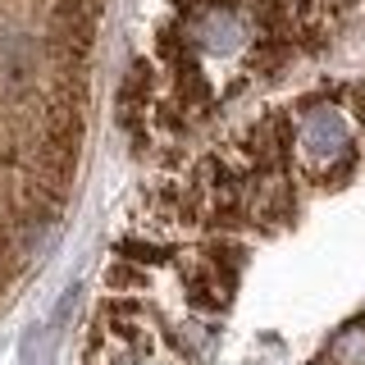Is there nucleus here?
<instances>
[{"label":"nucleus","instance_id":"1","mask_svg":"<svg viewBox=\"0 0 365 365\" xmlns=\"http://www.w3.org/2000/svg\"><path fill=\"white\" fill-rule=\"evenodd\" d=\"M297 146H302L306 165L311 169H329L338 160H347L351 151V133H347V119L334 110V106H311L297 123Z\"/></svg>","mask_w":365,"mask_h":365}]
</instances>
